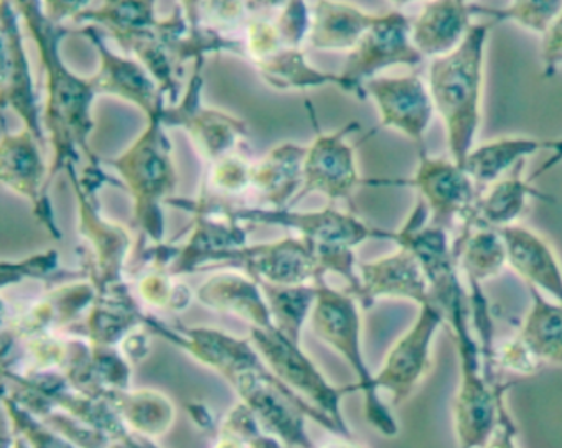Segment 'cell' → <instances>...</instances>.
<instances>
[{"mask_svg": "<svg viewBox=\"0 0 562 448\" xmlns=\"http://www.w3.org/2000/svg\"><path fill=\"white\" fill-rule=\"evenodd\" d=\"M443 325L446 316L440 306L436 302L424 303L409 328L391 346L374 376L376 388L390 392L391 404H404L429 374L434 339Z\"/></svg>", "mask_w": 562, "mask_h": 448, "instance_id": "cell-8", "label": "cell"}, {"mask_svg": "<svg viewBox=\"0 0 562 448\" xmlns=\"http://www.w3.org/2000/svg\"><path fill=\"white\" fill-rule=\"evenodd\" d=\"M315 323L322 335L341 352L358 374V388L367 394V418L374 428L394 437L400 432L396 418L380 397L374 376L368 369L361 351L360 310L353 296L324 290L318 303Z\"/></svg>", "mask_w": 562, "mask_h": 448, "instance_id": "cell-6", "label": "cell"}, {"mask_svg": "<svg viewBox=\"0 0 562 448\" xmlns=\"http://www.w3.org/2000/svg\"><path fill=\"white\" fill-rule=\"evenodd\" d=\"M246 58L252 63L265 61L276 53L281 52L285 45L279 33L276 22L266 19L249 20L246 25Z\"/></svg>", "mask_w": 562, "mask_h": 448, "instance_id": "cell-28", "label": "cell"}, {"mask_svg": "<svg viewBox=\"0 0 562 448\" xmlns=\"http://www.w3.org/2000/svg\"><path fill=\"white\" fill-rule=\"evenodd\" d=\"M483 448H519L518 430H516L515 421L509 414L505 395L499 401L498 421H496L495 430H493L492 437L488 438Z\"/></svg>", "mask_w": 562, "mask_h": 448, "instance_id": "cell-32", "label": "cell"}, {"mask_svg": "<svg viewBox=\"0 0 562 448\" xmlns=\"http://www.w3.org/2000/svg\"><path fill=\"white\" fill-rule=\"evenodd\" d=\"M327 448H360L357 445L351 444V441H340V444L328 445Z\"/></svg>", "mask_w": 562, "mask_h": 448, "instance_id": "cell-37", "label": "cell"}, {"mask_svg": "<svg viewBox=\"0 0 562 448\" xmlns=\"http://www.w3.org/2000/svg\"><path fill=\"white\" fill-rule=\"evenodd\" d=\"M19 15L24 19L29 33L34 38L45 71L44 125L50 135L54 147V161L50 167V181L60 171L80 161V154L88 161H97L98 157L90 147V134L94 122L91 115L93 101L97 98L91 78L85 79L70 71L64 63L60 43L68 33L75 30L48 20L42 0H11Z\"/></svg>", "mask_w": 562, "mask_h": 448, "instance_id": "cell-1", "label": "cell"}, {"mask_svg": "<svg viewBox=\"0 0 562 448\" xmlns=\"http://www.w3.org/2000/svg\"><path fill=\"white\" fill-rule=\"evenodd\" d=\"M493 26L492 20L473 23L459 48L429 66L430 98L446 127L450 158L460 165L475 147L482 125L486 45Z\"/></svg>", "mask_w": 562, "mask_h": 448, "instance_id": "cell-2", "label": "cell"}, {"mask_svg": "<svg viewBox=\"0 0 562 448\" xmlns=\"http://www.w3.org/2000/svg\"><path fill=\"white\" fill-rule=\"evenodd\" d=\"M544 152H549V157L539 165L538 170L532 171L529 180L535 181V178L549 173L562 164V137L546 138Z\"/></svg>", "mask_w": 562, "mask_h": 448, "instance_id": "cell-34", "label": "cell"}, {"mask_svg": "<svg viewBox=\"0 0 562 448\" xmlns=\"http://www.w3.org/2000/svg\"><path fill=\"white\" fill-rule=\"evenodd\" d=\"M358 131L360 124L350 122L331 134L318 132L315 141L308 145L304 161V183L294 201L314 191L325 194L331 201L351 200L357 188L370 184V180L361 178L355 145L348 142V137Z\"/></svg>", "mask_w": 562, "mask_h": 448, "instance_id": "cell-10", "label": "cell"}, {"mask_svg": "<svg viewBox=\"0 0 562 448\" xmlns=\"http://www.w3.org/2000/svg\"><path fill=\"white\" fill-rule=\"evenodd\" d=\"M94 5V0H42L45 15L58 25L67 20H77L81 13Z\"/></svg>", "mask_w": 562, "mask_h": 448, "instance_id": "cell-33", "label": "cell"}, {"mask_svg": "<svg viewBox=\"0 0 562 448\" xmlns=\"http://www.w3.org/2000/svg\"><path fill=\"white\" fill-rule=\"evenodd\" d=\"M529 306L519 336L539 366H562V303L528 287Z\"/></svg>", "mask_w": 562, "mask_h": 448, "instance_id": "cell-22", "label": "cell"}, {"mask_svg": "<svg viewBox=\"0 0 562 448\" xmlns=\"http://www.w3.org/2000/svg\"><path fill=\"white\" fill-rule=\"evenodd\" d=\"M251 167L243 155H226L222 160L213 164L210 170V184L213 190L222 191V193H241L246 188L251 187Z\"/></svg>", "mask_w": 562, "mask_h": 448, "instance_id": "cell-27", "label": "cell"}, {"mask_svg": "<svg viewBox=\"0 0 562 448\" xmlns=\"http://www.w3.org/2000/svg\"><path fill=\"white\" fill-rule=\"evenodd\" d=\"M45 150L37 137L29 128L18 134H4L0 150V178L5 187L15 193L29 198L50 231L58 234L50 203H48V184H50V167L42 157Z\"/></svg>", "mask_w": 562, "mask_h": 448, "instance_id": "cell-14", "label": "cell"}, {"mask_svg": "<svg viewBox=\"0 0 562 448\" xmlns=\"http://www.w3.org/2000/svg\"><path fill=\"white\" fill-rule=\"evenodd\" d=\"M279 33L285 45L301 48L305 38H308L312 25V10H308L305 0H289L282 7L281 15L276 20Z\"/></svg>", "mask_w": 562, "mask_h": 448, "instance_id": "cell-29", "label": "cell"}, {"mask_svg": "<svg viewBox=\"0 0 562 448\" xmlns=\"http://www.w3.org/2000/svg\"><path fill=\"white\" fill-rule=\"evenodd\" d=\"M522 165L503 177L502 180L480 191L476 201L475 214L469 226L465 227H503L519 224L525 211L528 210L529 200L552 201L549 194L542 193L535 187L532 180L521 177Z\"/></svg>", "mask_w": 562, "mask_h": 448, "instance_id": "cell-18", "label": "cell"}, {"mask_svg": "<svg viewBox=\"0 0 562 448\" xmlns=\"http://www.w3.org/2000/svg\"><path fill=\"white\" fill-rule=\"evenodd\" d=\"M308 145L282 144L252 164L251 187L274 208H285L304 183Z\"/></svg>", "mask_w": 562, "mask_h": 448, "instance_id": "cell-21", "label": "cell"}, {"mask_svg": "<svg viewBox=\"0 0 562 448\" xmlns=\"http://www.w3.org/2000/svg\"><path fill=\"white\" fill-rule=\"evenodd\" d=\"M147 121L149 124L133 145L108 164L120 171L134 194L137 221L154 239H160L164 231L162 203L169 201L176 190L177 171L162 115Z\"/></svg>", "mask_w": 562, "mask_h": 448, "instance_id": "cell-3", "label": "cell"}, {"mask_svg": "<svg viewBox=\"0 0 562 448\" xmlns=\"http://www.w3.org/2000/svg\"><path fill=\"white\" fill-rule=\"evenodd\" d=\"M19 16L11 0H2V105L11 108L22 119L24 127L47 147Z\"/></svg>", "mask_w": 562, "mask_h": 448, "instance_id": "cell-12", "label": "cell"}, {"mask_svg": "<svg viewBox=\"0 0 562 448\" xmlns=\"http://www.w3.org/2000/svg\"><path fill=\"white\" fill-rule=\"evenodd\" d=\"M495 362L499 368L518 372V374H532L541 368L518 335L506 339L495 348Z\"/></svg>", "mask_w": 562, "mask_h": 448, "instance_id": "cell-30", "label": "cell"}, {"mask_svg": "<svg viewBox=\"0 0 562 448\" xmlns=\"http://www.w3.org/2000/svg\"><path fill=\"white\" fill-rule=\"evenodd\" d=\"M387 2L391 3V5L396 7V9H403V7L411 5V3H417V2H429V0H387Z\"/></svg>", "mask_w": 562, "mask_h": 448, "instance_id": "cell-36", "label": "cell"}, {"mask_svg": "<svg viewBox=\"0 0 562 448\" xmlns=\"http://www.w3.org/2000/svg\"><path fill=\"white\" fill-rule=\"evenodd\" d=\"M546 138L529 135H505L475 145L462 167L475 181L480 191L525 165L536 152L544 150Z\"/></svg>", "mask_w": 562, "mask_h": 448, "instance_id": "cell-20", "label": "cell"}, {"mask_svg": "<svg viewBox=\"0 0 562 448\" xmlns=\"http://www.w3.org/2000/svg\"><path fill=\"white\" fill-rule=\"evenodd\" d=\"M542 76L552 78L562 68V13L542 35Z\"/></svg>", "mask_w": 562, "mask_h": 448, "instance_id": "cell-31", "label": "cell"}, {"mask_svg": "<svg viewBox=\"0 0 562 448\" xmlns=\"http://www.w3.org/2000/svg\"><path fill=\"white\" fill-rule=\"evenodd\" d=\"M248 9L246 0H202L199 9V29L206 26L216 32H232L245 22Z\"/></svg>", "mask_w": 562, "mask_h": 448, "instance_id": "cell-26", "label": "cell"}, {"mask_svg": "<svg viewBox=\"0 0 562 448\" xmlns=\"http://www.w3.org/2000/svg\"><path fill=\"white\" fill-rule=\"evenodd\" d=\"M473 3L429 0L411 20V36L424 58L436 59L459 48L472 29Z\"/></svg>", "mask_w": 562, "mask_h": 448, "instance_id": "cell-17", "label": "cell"}, {"mask_svg": "<svg viewBox=\"0 0 562 448\" xmlns=\"http://www.w3.org/2000/svg\"><path fill=\"white\" fill-rule=\"evenodd\" d=\"M562 13V0H509L503 9H490L473 3V15L488 16L495 25L515 23L526 32L544 35Z\"/></svg>", "mask_w": 562, "mask_h": 448, "instance_id": "cell-25", "label": "cell"}, {"mask_svg": "<svg viewBox=\"0 0 562 448\" xmlns=\"http://www.w3.org/2000/svg\"><path fill=\"white\" fill-rule=\"evenodd\" d=\"M424 56L411 36V19L400 9L380 13L348 55L341 75L351 82L358 99H367L364 82L391 68H417Z\"/></svg>", "mask_w": 562, "mask_h": 448, "instance_id": "cell-9", "label": "cell"}, {"mask_svg": "<svg viewBox=\"0 0 562 448\" xmlns=\"http://www.w3.org/2000/svg\"><path fill=\"white\" fill-rule=\"evenodd\" d=\"M364 92L376 104L383 127L400 132L419 152L426 150V135L437 114L427 81L416 72L376 76L364 82Z\"/></svg>", "mask_w": 562, "mask_h": 448, "instance_id": "cell-11", "label": "cell"}, {"mask_svg": "<svg viewBox=\"0 0 562 448\" xmlns=\"http://www.w3.org/2000/svg\"><path fill=\"white\" fill-rule=\"evenodd\" d=\"M453 246L467 282L483 285L508 267L505 240L498 229L462 227V233L453 239Z\"/></svg>", "mask_w": 562, "mask_h": 448, "instance_id": "cell-23", "label": "cell"}, {"mask_svg": "<svg viewBox=\"0 0 562 448\" xmlns=\"http://www.w3.org/2000/svg\"><path fill=\"white\" fill-rule=\"evenodd\" d=\"M255 66L265 81L276 89H305L331 85L357 96L353 86L341 72L335 75V72L318 71L314 66L308 65L301 48L284 46L281 52L265 61L256 63Z\"/></svg>", "mask_w": 562, "mask_h": 448, "instance_id": "cell-24", "label": "cell"}, {"mask_svg": "<svg viewBox=\"0 0 562 448\" xmlns=\"http://www.w3.org/2000/svg\"><path fill=\"white\" fill-rule=\"evenodd\" d=\"M75 22L103 25L124 52L143 65L169 52L176 55V43L183 29L177 13L166 20L157 19L156 0H100Z\"/></svg>", "mask_w": 562, "mask_h": 448, "instance_id": "cell-5", "label": "cell"}, {"mask_svg": "<svg viewBox=\"0 0 562 448\" xmlns=\"http://www.w3.org/2000/svg\"><path fill=\"white\" fill-rule=\"evenodd\" d=\"M206 58L193 61V75L186 94L177 104L167 105L162 112L166 127H182L189 134L205 160L210 164L235 152L241 138L248 137V125L241 119L206 108L202 102L203 68Z\"/></svg>", "mask_w": 562, "mask_h": 448, "instance_id": "cell-7", "label": "cell"}, {"mask_svg": "<svg viewBox=\"0 0 562 448\" xmlns=\"http://www.w3.org/2000/svg\"><path fill=\"white\" fill-rule=\"evenodd\" d=\"M77 33L90 38L100 53V69L91 78L97 94L117 96L124 101L133 102L147 119L162 115L167 108V96L139 59L114 53L110 46L104 45L103 36L93 25L77 30Z\"/></svg>", "mask_w": 562, "mask_h": 448, "instance_id": "cell-13", "label": "cell"}, {"mask_svg": "<svg viewBox=\"0 0 562 448\" xmlns=\"http://www.w3.org/2000/svg\"><path fill=\"white\" fill-rule=\"evenodd\" d=\"M367 305L374 300H409L417 306L432 302L429 279L417 257L406 247L360 266V290L357 293Z\"/></svg>", "mask_w": 562, "mask_h": 448, "instance_id": "cell-15", "label": "cell"}, {"mask_svg": "<svg viewBox=\"0 0 562 448\" xmlns=\"http://www.w3.org/2000/svg\"><path fill=\"white\" fill-rule=\"evenodd\" d=\"M498 231L505 240L509 269L515 270L526 285L562 303V264L551 244L522 224Z\"/></svg>", "mask_w": 562, "mask_h": 448, "instance_id": "cell-16", "label": "cell"}, {"mask_svg": "<svg viewBox=\"0 0 562 448\" xmlns=\"http://www.w3.org/2000/svg\"><path fill=\"white\" fill-rule=\"evenodd\" d=\"M249 9H282L289 0H246Z\"/></svg>", "mask_w": 562, "mask_h": 448, "instance_id": "cell-35", "label": "cell"}, {"mask_svg": "<svg viewBox=\"0 0 562 448\" xmlns=\"http://www.w3.org/2000/svg\"><path fill=\"white\" fill-rule=\"evenodd\" d=\"M463 2L473 3V2H475V0H463Z\"/></svg>", "mask_w": 562, "mask_h": 448, "instance_id": "cell-38", "label": "cell"}, {"mask_svg": "<svg viewBox=\"0 0 562 448\" xmlns=\"http://www.w3.org/2000/svg\"><path fill=\"white\" fill-rule=\"evenodd\" d=\"M371 187L414 188L429 210L430 223L449 233L469 226L480 197V188L462 165L450 157H432L427 150L419 152V164L411 177L373 178Z\"/></svg>", "mask_w": 562, "mask_h": 448, "instance_id": "cell-4", "label": "cell"}, {"mask_svg": "<svg viewBox=\"0 0 562 448\" xmlns=\"http://www.w3.org/2000/svg\"><path fill=\"white\" fill-rule=\"evenodd\" d=\"M376 19V13L345 0H318L312 9L308 43L317 49L351 52Z\"/></svg>", "mask_w": 562, "mask_h": 448, "instance_id": "cell-19", "label": "cell"}]
</instances>
